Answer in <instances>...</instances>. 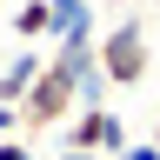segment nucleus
<instances>
[{
    "label": "nucleus",
    "mask_w": 160,
    "mask_h": 160,
    "mask_svg": "<svg viewBox=\"0 0 160 160\" xmlns=\"http://www.w3.org/2000/svg\"><path fill=\"white\" fill-rule=\"evenodd\" d=\"M100 73H107V87H140L153 67V53H147V33H140V13L133 20H113L107 33H100Z\"/></svg>",
    "instance_id": "obj_1"
},
{
    "label": "nucleus",
    "mask_w": 160,
    "mask_h": 160,
    "mask_svg": "<svg viewBox=\"0 0 160 160\" xmlns=\"http://www.w3.org/2000/svg\"><path fill=\"white\" fill-rule=\"evenodd\" d=\"M60 147H67V153L120 160V153H127V127H120V113H113V107H80L67 127H60Z\"/></svg>",
    "instance_id": "obj_2"
},
{
    "label": "nucleus",
    "mask_w": 160,
    "mask_h": 160,
    "mask_svg": "<svg viewBox=\"0 0 160 160\" xmlns=\"http://www.w3.org/2000/svg\"><path fill=\"white\" fill-rule=\"evenodd\" d=\"M40 60H47V53H33V47H27V53H13L7 67H0V107H20V93L33 87V73H40Z\"/></svg>",
    "instance_id": "obj_3"
},
{
    "label": "nucleus",
    "mask_w": 160,
    "mask_h": 160,
    "mask_svg": "<svg viewBox=\"0 0 160 160\" xmlns=\"http://www.w3.org/2000/svg\"><path fill=\"white\" fill-rule=\"evenodd\" d=\"M13 33L27 40V47H33V40H53V7H47V0H20V13H13Z\"/></svg>",
    "instance_id": "obj_4"
},
{
    "label": "nucleus",
    "mask_w": 160,
    "mask_h": 160,
    "mask_svg": "<svg viewBox=\"0 0 160 160\" xmlns=\"http://www.w3.org/2000/svg\"><path fill=\"white\" fill-rule=\"evenodd\" d=\"M53 7V40L67 33V27H80V20H87V0H47Z\"/></svg>",
    "instance_id": "obj_5"
},
{
    "label": "nucleus",
    "mask_w": 160,
    "mask_h": 160,
    "mask_svg": "<svg viewBox=\"0 0 160 160\" xmlns=\"http://www.w3.org/2000/svg\"><path fill=\"white\" fill-rule=\"evenodd\" d=\"M0 160H33V140H20V133H0Z\"/></svg>",
    "instance_id": "obj_6"
},
{
    "label": "nucleus",
    "mask_w": 160,
    "mask_h": 160,
    "mask_svg": "<svg viewBox=\"0 0 160 160\" xmlns=\"http://www.w3.org/2000/svg\"><path fill=\"white\" fill-rule=\"evenodd\" d=\"M120 160H160V147H153V140H140V147H127Z\"/></svg>",
    "instance_id": "obj_7"
},
{
    "label": "nucleus",
    "mask_w": 160,
    "mask_h": 160,
    "mask_svg": "<svg viewBox=\"0 0 160 160\" xmlns=\"http://www.w3.org/2000/svg\"><path fill=\"white\" fill-rule=\"evenodd\" d=\"M60 160H100V153H60Z\"/></svg>",
    "instance_id": "obj_8"
},
{
    "label": "nucleus",
    "mask_w": 160,
    "mask_h": 160,
    "mask_svg": "<svg viewBox=\"0 0 160 160\" xmlns=\"http://www.w3.org/2000/svg\"><path fill=\"white\" fill-rule=\"evenodd\" d=\"M153 147H160V113H153Z\"/></svg>",
    "instance_id": "obj_9"
}]
</instances>
